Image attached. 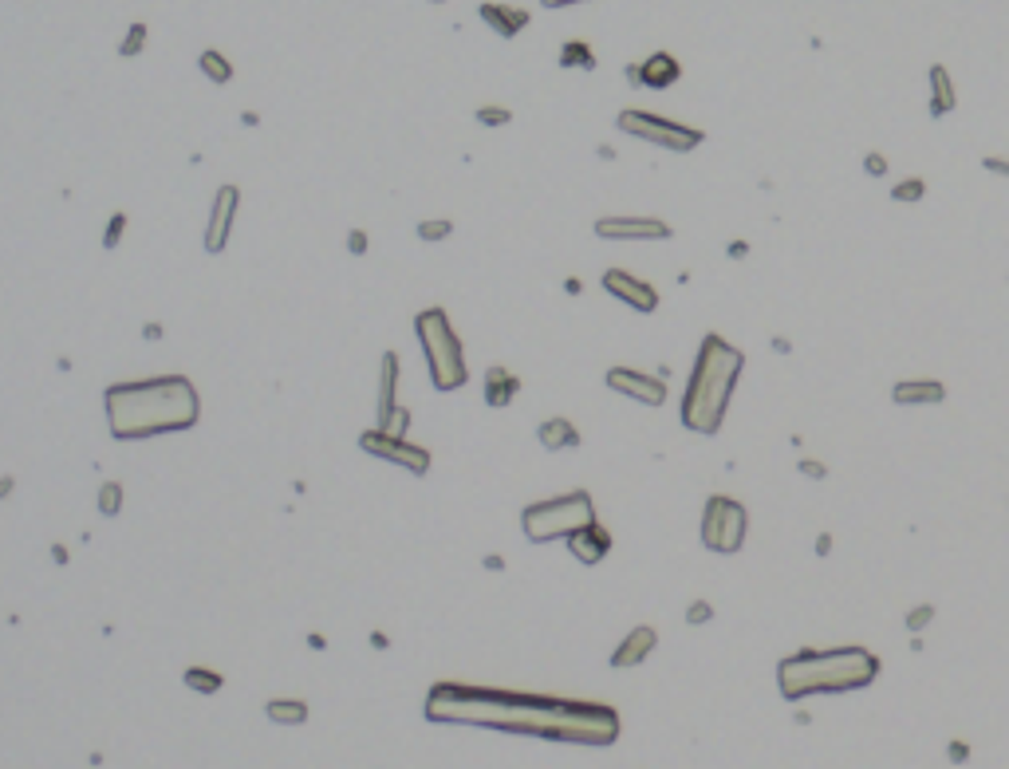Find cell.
I'll use <instances>...</instances> for the list:
<instances>
[{
  "mask_svg": "<svg viewBox=\"0 0 1009 769\" xmlns=\"http://www.w3.org/2000/svg\"><path fill=\"white\" fill-rule=\"evenodd\" d=\"M560 68H580V71H592L595 68V52L588 40H568L560 48Z\"/></svg>",
  "mask_w": 1009,
  "mask_h": 769,
  "instance_id": "25",
  "label": "cell"
},
{
  "mask_svg": "<svg viewBox=\"0 0 1009 769\" xmlns=\"http://www.w3.org/2000/svg\"><path fill=\"white\" fill-rule=\"evenodd\" d=\"M265 714L276 726H300V722H308V702H300V699H268Z\"/></svg>",
  "mask_w": 1009,
  "mask_h": 769,
  "instance_id": "22",
  "label": "cell"
},
{
  "mask_svg": "<svg viewBox=\"0 0 1009 769\" xmlns=\"http://www.w3.org/2000/svg\"><path fill=\"white\" fill-rule=\"evenodd\" d=\"M415 335L422 343V360H426L434 391H442V395L462 391L465 379H470V367H465L462 335L450 324L446 308H422L415 316Z\"/></svg>",
  "mask_w": 1009,
  "mask_h": 769,
  "instance_id": "5",
  "label": "cell"
},
{
  "mask_svg": "<svg viewBox=\"0 0 1009 769\" xmlns=\"http://www.w3.org/2000/svg\"><path fill=\"white\" fill-rule=\"evenodd\" d=\"M742 367L745 355L733 343H725L722 335H706L698 355H694L687 395H682V427L694 430V435H718L725 410H730L733 387L742 379Z\"/></svg>",
  "mask_w": 1009,
  "mask_h": 769,
  "instance_id": "3",
  "label": "cell"
},
{
  "mask_svg": "<svg viewBox=\"0 0 1009 769\" xmlns=\"http://www.w3.org/2000/svg\"><path fill=\"white\" fill-rule=\"evenodd\" d=\"M360 450H367L371 458H383V462H395L403 465L406 474H415V478H422V474L430 470V450L426 446H415V442L406 438H395V435H383V430H363L360 435Z\"/></svg>",
  "mask_w": 1009,
  "mask_h": 769,
  "instance_id": "9",
  "label": "cell"
},
{
  "mask_svg": "<svg viewBox=\"0 0 1009 769\" xmlns=\"http://www.w3.org/2000/svg\"><path fill=\"white\" fill-rule=\"evenodd\" d=\"M186 687L198 690V695H217V690L225 687V679L217 675V671H210V667H190L186 671Z\"/></svg>",
  "mask_w": 1009,
  "mask_h": 769,
  "instance_id": "26",
  "label": "cell"
},
{
  "mask_svg": "<svg viewBox=\"0 0 1009 769\" xmlns=\"http://www.w3.org/2000/svg\"><path fill=\"white\" fill-rule=\"evenodd\" d=\"M880 675V659L864 647H832V652H797L780 659L777 682L785 699H808V695H844L860 690Z\"/></svg>",
  "mask_w": 1009,
  "mask_h": 769,
  "instance_id": "4",
  "label": "cell"
},
{
  "mask_svg": "<svg viewBox=\"0 0 1009 769\" xmlns=\"http://www.w3.org/2000/svg\"><path fill=\"white\" fill-rule=\"evenodd\" d=\"M595 237H603V241H670V225L659 218H600Z\"/></svg>",
  "mask_w": 1009,
  "mask_h": 769,
  "instance_id": "12",
  "label": "cell"
},
{
  "mask_svg": "<svg viewBox=\"0 0 1009 769\" xmlns=\"http://www.w3.org/2000/svg\"><path fill=\"white\" fill-rule=\"evenodd\" d=\"M477 16H481L501 40H513L517 32L528 28V13L525 8H513V5H493V0H485V5L477 8Z\"/></svg>",
  "mask_w": 1009,
  "mask_h": 769,
  "instance_id": "16",
  "label": "cell"
},
{
  "mask_svg": "<svg viewBox=\"0 0 1009 769\" xmlns=\"http://www.w3.org/2000/svg\"><path fill=\"white\" fill-rule=\"evenodd\" d=\"M603 292H612L615 300H623V305L635 308V312H655L659 308L655 285H647V280L623 273V268H607V273H603Z\"/></svg>",
  "mask_w": 1009,
  "mask_h": 769,
  "instance_id": "13",
  "label": "cell"
},
{
  "mask_svg": "<svg viewBox=\"0 0 1009 769\" xmlns=\"http://www.w3.org/2000/svg\"><path fill=\"white\" fill-rule=\"evenodd\" d=\"M745 533H750V513H745L742 502L733 497H710L706 513H702V545L710 552H737L745 545Z\"/></svg>",
  "mask_w": 1009,
  "mask_h": 769,
  "instance_id": "8",
  "label": "cell"
},
{
  "mask_svg": "<svg viewBox=\"0 0 1009 769\" xmlns=\"http://www.w3.org/2000/svg\"><path fill=\"white\" fill-rule=\"evenodd\" d=\"M453 233V221L450 218H430V221H418V241H446Z\"/></svg>",
  "mask_w": 1009,
  "mask_h": 769,
  "instance_id": "29",
  "label": "cell"
},
{
  "mask_svg": "<svg viewBox=\"0 0 1009 769\" xmlns=\"http://www.w3.org/2000/svg\"><path fill=\"white\" fill-rule=\"evenodd\" d=\"M146 36H150V32H146V24H143V20H135V24L126 28V40H123V44H118V56H123V60L138 56V52L146 48Z\"/></svg>",
  "mask_w": 1009,
  "mask_h": 769,
  "instance_id": "28",
  "label": "cell"
},
{
  "mask_svg": "<svg viewBox=\"0 0 1009 769\" xmlns=\"http://www.w3.org/2000/svg\"><path fill=\"white\" fill-rule=\"evenodd\" d=\"M473 118L481 127H509V123H513V111H505V107H477Z\"/></svg>",
  "mask_w": 1009,
  "mask_h": 769,
  "instance_id": "31",
  "label": "cell"
},
{
  "mask_svg": "<svg viewBox=\"0 0 1009 769\" xmlns=\"http://www.w3.org/2000/svg\"><path fill=\"white\" fill-rule=\"evenodd\" d=\"M51 557H56L60 565H68V549H63V545H56V549H51Z\"/></svg>",
  "mask_w": 1009,
  "mask_h": 769,
  "instance_id": "41",
  "label": "cell"
},
{
  "mask_svg": "<svg viewBox=\"0 0 1009 769\" xmlns=\"http://www.w3.org/2000/svg\"><path fill=\"white\" fill-rule=\"evenodd\" d=\"M395 395H398V355L383 352V363H378V418H387L398 407Z\"/></svg>",
  "mask_w": 1009,
  "mask_h": 769,
  "instance_id": "21",
  "label": "cell"
},
{
  "mask_svg": "<svg viewBox=\"0 0 1009 769\" xmlns=\"http://www.w3.org/2000/svg\"><path fill=\"white\" fill-rule=\"evenodd\" d=\"M595 521V502L588 490H572L560 497H545L520 509V529L533 545H548V540H568L576 529Z\"/></svg>",
  "mask_w": 1009,
  "mask_h": 769,
  "instance_id": "6",
  "label": "cell"
},
{
  "mask_svg": "<svg viewBox=\"0 0 1009 769\" xmlns=\"http://www.w3.org/2000/svg\"><path fill=\"white\" fill-rule=\"evenodd\" d=\"M568 552L580 560V565H600L607 552H612V533H607L600 521H592V525H584L568 537Z\"/></svg>",
  "mask_w": 1009,
  "mask_h": 769,
  "instance_id": "15",
  "label": "cell"
},
{
  "mask_svg": "<svg viewBox=\"0 0 1009 769\" xmlns=\"http://www.w3.org/2000/svg\"><path fill=\"white\" fill-rule=\"evenodd\" d=\"M919 193H923V182H907V186L895 190V198H899V202H915Z\"/></svg>",
  "mask_w": 1009,
  "mask_h": 769,
  "instance_id": "34",
  "label": "cell"
},
{
  "mask_svg": "<svg viewBox=\"0 0 1009 769\" xmlns=\"http://www.w3.org/2000/svg\"><path fill=\"white\" fill-rule=\"evenodd\" d=\"M982 166H986V170H994V174H1005V178H1009V162H1002V158H986Z\"/></svg>",
  "mask_w": 1009,
  "mask_h": 769,
  "instance_id": "37",
  "label": "cell"
},
{
  "mask_svg": "<svg viewBox=\"0 0 1009 769\" xmlns=\"http://www.w3.org/2000/svg\"><path fill=\"white\" fill-rule=\"evenodd\" d=\"M123 230H126V213H115V218L107 221V233H103V249H115L118 241H123Z\"/></svg>",
  "mask_w": 1009,
  "mask_h": 769,
  "instance_id": "32",
  "label": "cell"
},
{
  "mask_svg": "<svg viewBox=\"0 0 1009 769\" xmlns=\"http://www.w3.org/2000/svg\"><path fill=\"white\" fill-rule=\"evenodd\" d=\"M655 643H659L655 627H635V632L627 635L623 643L612 652V667H620V671H623V667H639L650 652H655Z\"/></svg>",
  "mask_w": 1009,
  "mask_h": 769,
  "instance_id": "17",
  "label": "cell"
},
{
  "mask_svg": "<svg viewBox=\"0 0 1009 769\" xmlns=\"http://www.w3.org/2000/svg\"><path fill=\"white\" fill-rule=\"evenodd\" d=\"M620 131L631 135V138H643V143L650 146H663V150H675V155H687V150H694L702 143L698 127H682L675 123V118H663V115H650V111H620Z\"/></svg>",
  "mask_w": 1009,
  "mask_h": 769,
  "instance_id": "7",
  "label": "cell"
},
{
  "mask_svg": "<svg viewBox=\"0 0 1009 769\" xmlns=\"http://www.w3.org/2000/svg\"><path fill=\"white\" fill-rule=\"evenodd\" d=\"M537 438H540V446L545 450H576L580 446V430L572 427L568 418H545L537 427Z\"/></svg>",
  "mask_w": 1009,
  "mask_h": 769,
  "instance_id": "20",
  "label": "cell"
},
{
  "mask_svg": "<svg viewBox=\"0 0 1009 769\" xmlns=\"http://www.w3.org/2000/svg\"><path fill=\"white\" fill-rule=\"evenodd\" d=\"M927 620H930V608H923V612H911V615H907V627L915 632V627H923Z\"/></svg>",
  "mask_w": 1009,
  "mask_h": 769,
  "instance_id": "36",
  "label": "cell"
},
{
  "mask_svg": "<svg viewBox=\"0 0 1009 769\" xmlns=\"http://www.w3.org/2000/svg\"><path fill=\"white\" fill-rule=\"evenodd\" d=\"M800 470H805V474H812V478H824V465H817V462H805V465H800Z\"/></svg>",
  "mask_w": 1009,
  "mask_h": 769,
  "instance_id": "40",
  "label": "cell"
},
{
  "mask_svg": "<svg viewBox=\"0 0 1009 769\" xmlns=\"http://www.w3.org/2000/svg\"><path fill=\"white\" fill-rule=\"evenodd\" d=\"M607 387H612L615 395H627V399H635V403H643V407H663L667 403V383H663V379L643 375V371H635V367H612V371H607Z\"/></svg>",
  "mask_w": 1009,
  "mask_h": 769,
  "instance_id": "11",
  "label": "cell"
},
{
  "mask_svg": "<svg viewBox=\"0 0 1009 769\" xmlns=\"http://www.w3.org/2000/svg\"><path fill=\"white\" fill-rule=\"evenodd\" d=\"M930 88H935V103H930V115H935V118L950 115V111H954V88H950V75H947V68H942V63H935V68H930Z\"/></svg>",
  "mask_w": 1009,
  "mask_h": 769,
  "instance_id": "23",
  "label": "cell"
},
{
  "mask_svg": "<svg viewBox=\"0 0 1009 769\" xmlns=\"http://www.w3.org/2000/svg\"><path fill=\"white\" fill-rule=\"evenodd\" d=\"M367 245H371V241H367V233H363V230H351V233H347V249H351L355 257L367 253Z\"/></svg>",
  "mask_w": 1009,
  "mask_h": 769,
  "instance_id": "33",
  "label": "cell"
},
{
  "mask_svg": "<svg viewBox=\"0 0 1009 769\" xmlns=\"http://www.w3.org/2000/svg\"><path fill=\"white\" fill-rule=\"evenodd\" d=\"M13 485H16V478H13V474H5V478H0V502H5V497L13 493Z\"/></svg>",
  "mask_w": 1009,
  "mask_h": 769,
  "instance_id": "38",
  "label": "cell"
},
{
  "mask_svg": "<svg viewBox=\"0 0 1009 769\" xmlns=\"http://www.w3.org/2000/svg\"><path fill=\"white\" fill-rule=\"evenodd\" d=\"M237 210H241V190H237L233 182H225V186L213 193L210 218H205V233H201V245H205V253H210V257L225 253V245H229V233H233V225H237Z\"/></svg>",
  "mask_w": 1009,
  "mask_h": 769,
  "instance_id": "10",
  "label": "cell"
},
{
  "mask_svg": "<svg viewBox=\"0 0 1009 769\" xmlns=\"http://www.w3.org/2000/svg\"><path fill=\"white\" fill-rule=\"evenodd\" d=\"M430 5H446V0H430Z\"/></svg>",
  "mask_w": 1009,
  "mask_h": 769,
  "instance_id": "42",
  "label": "cell"
},
{
  "mask_svg": "<svg viewBox=\"0 0 1009 769\" xmlns=\"http://www.w3.org/2000/svg\"><path fill=\"white\" fill-rule=\"evenodd\" d=\"M198 68L205 71V80L217 83V88H225V83L233 80V63L225 60L217 48H205V52H201V56H198Z\"/></svg>",
  "mask_w": 1009,
  "mask_h": 769,
  "instance_id": "24",
  "label": "cell"
},
{
  "mask_svg": "<svg viewBox=\"0 0 1009 769\" xmlns=\"http://www.w3.org/2000/svg\"><path fill=\"white\" fill-rule=\"evenodd\" d=\"M687 620H690V624H702V620H710V604H702V600H698V604H690Z\"/></svg>",
  "mask_w": 1009,
  "mask_h": 769,
  "instance_id": "35",
  "label": "cell"
},
{
  "mask_svg": "<svg viewBox=\"0 0 1009 769\" xmlns=\"http://www.w3.org/2000/svg\"><path fill=\"white\" fill-rule=\"evenodd\" d=\"M378 430H383V435H395V438H406V430H410V415H406L403 407H395L387 418H378Z\"/></svg>",
  "mask_w": 1009,
  "mask_h": 769,
  "instance_id": "30",
  "label": "cell"
},
{
  "mask_svg": "<svg viewBox=\"0 0 1009 769\" xmlns=\"http://www.w3.org/2000/svg\"><path fill=\"white\" fill-rule=\"evenodd\" d=\"M107 427L118 442L178 435V430L198 427L201 395L186 375H154L135 379V383H115L103 391Z\"/></svg>",
  "mask_w": 1009,
  "mask_h": 769,
  "instance_id": "2",
  "label": "cell"
},
{
  "mask_svg": "<svg viewBox=\"0 0 1009 769\" xmlns=\"http://www.w3.org/2000/svg\"><path fill=\"white\" fill-rule=\"evenodd\" d=\"M426 718L473 722V726H493V730L537 734V738H560V742H588V746H607L620 738V714L607 707H595V702H564V699L513 695V690L450 687V682L430 690Z\"/></svg>",
  "mask_w": 1009,
  "mask_h": 769,
  "instance_id": "1",
  "label": "cell"
},
{
  "mask_svg": "<svg viewBox=\"0 0 1009 769\" xmlns=\"http://www.w3.org/2000/svg\"><path fill=\"white\" fill-rule=\"evenodd\" d=\"M95 505H99L103 517H118V513H123V482H103Z\"/></svg>",
  "mask_w": 1009,
  "mask_h": 769,
  "instance_id": "27",
  "label": "cell"
},
{
  "mask_svg": "<svg viewBox=\"0 0 1009 769\" xmlns=\"http://www.w3.org/2000/svg\"><path fill=\"white\" fill-rule=\"evenodd\" d=\"M895 403H942L947 399V387L939 383V379H903V383H895Z\"/></svg>",
  "mask_w": 1009,
  "mask_h": 769,
  "instance_id": "19",
  "label": "cell"
},
{
  "mask_svg": "<svg viewBox=\"0 0 1009 769\" xmlns=\"http://www.w3.org/2000/svg\"><path fill=\"white\" fill-rule=\"evenodd\" d=\"M627 80H631L635 88L667 91L682 80V63L670 56V52H655V56H647L643 63H631V68H627Z\"/></svg>",
  "mask_w": 1009,
  "mask_h": 769,
  "instance_id": "14",
  "label": "cell"
},
{
  "mask_svg": "<svg viewBox=\"0 0 1009 769\" xmlns=\"http://www.w3.org/2000/svg\"><path fill=\"white\" fill-rule=\"evenodd\" d=\"M545 8H572V5H584V0H540Z\"/></svg>",
  "mask_w": 1009,
  "mask_h": 769,
  "instance_id": "39",
  "label": "cell"
},
{
  "mask_svg": "<svg viewBox=\"0 0 1009 769\" xmlns=\"http://www.w3.org/2000/svg\"><path fill=\"white\" fill-rule=\"evenodd\" d=\"M517 391H520V379L509 371V367L493 363L490 371H485V403H490L493 410H501V407L513 403Z\"/></svg>",
  "mask_w": 1009,
  "mask_h": 769,
  "instance_id": "18",
  "label": "cell"
}]
</instances>
